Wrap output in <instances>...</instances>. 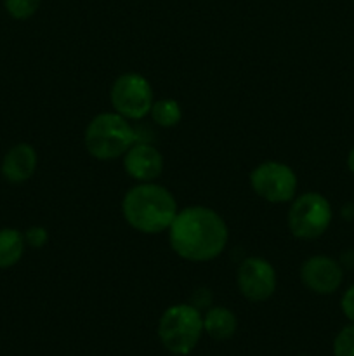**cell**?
Here are the masks:
<instances>
[{"label": "cell", "mask_w": 354, "mask_h": 356, "mask_svg": "<svg viewBox=\"0 0 354 356\" xmlns=\"http://www.w3.org/2000/svg\"><path fill=\"white\" fill-rule=\"evenodd\" d=\"M229 229L214 209L191 205L180 209L169 228V242L174 252L191 263H207L224 252Z\"/></svg>", "instance_id": "1"}, {"label": "cell", "mask_w": 354, "mask_h": 356, "mask_svg": "<svg viewBox=\"0 0 354 356\" xmlns=\"http://www.w3.org/2000/svg\"><path fill=\"white\" fill-rule=\"evenodd\" d=\"M177 212L176 197L155 181L135 184L121 200V214L127 225L144 235L169 232Z\"/></svg>", "instance_id": "2"}, {"label": "cell", "mask_w": 354, "mask_h": 356, "mask_svg": "<svg viewBox=\"0 0 354 356\" xmlns=\"http://www.w3.org/2000/svg\"><path fill=\"white\" fill-rule=\"evenodd\" d=\"M137 141L134 127L117 111L99 113L89 122L83 143L90 156L97 160H115L127 153Z\"/></svg>", "instance_id": "3"}, {"label": "cell", "mask_w": 354, "mask_h": 356, "mask_svg": "<svg viewBox=\"0 0 354 356\" xmlns=\"http://www.w3.org/2000/svg\"><path fill=\"white\" fill-rule=\"evenodd\" d=\"M203 334V315L193 305H174L163 312L158 337L172 355H189Z\"/></svg>", "instance_id": "4"}, {"label": "cell", "mask_w": 354, "mask_h": 356, "mask_svg": "<svg viewBox=\"0 0 354 356\" xmlns=\"http://www.w3.org/2000/svg\"><path fill=\"white\" fill-rule=\"evenodd\" d=\"M333 219L328 198L318 191H305L292 202L287 225L292 235L301 240H316L326 233Z\"/></svg>", "instance_id": "5"}, {"label": "cell", "mask_w": 354, "mask_h": 356, "mask_svg": "<svg viewBox=\"0 0 354 356\" xmlns=\"http://www.w3.org/2000/svg\"><path fill=\"white\" fill-rule=\"evenodd\" d=\"M113 110L127 120H141L151 111L153 87L146 76L139 73H124L113 82L110 90Z\"/></svg>", "instance_id": "6"}, {"label": "cell", "mask_w": 354, "mask_h": 356, "mask_svg": "<svg viewBox=\"0 0 354 356\" xmlns=\"http://www.w3.org/2000/svg\"><path fill=\"white\" fill-rule=\"evenodd\" d=\"M250 186L257 197L269 204H287L297 193V176L287 163L267 160L252 170Z\"/></svg>", "instance_id": "7"}, {"label": "cell", "mask_w": 354, "mask_h": 356, "mask_svg": "<svg viewBox=\"0 0 354 356\" xmlns=\"http://www.w3.org/2000/svg\"><path fill=\"white\" fill-rule=\"evenodd\" d=\"M236 284L246 301L264 302L276 291V270L264 257H246L236 271Z\"/></svg>", "instance_id": "8"}, {"label": "cell", "mask_w": 354, "mask_h": 356, "mask_svg": "<svg viewBox=\"0 0 354 356\" xmlns=\"http://www.w3.org/2000/svg\"><path fill=\"white\" fill-rule=\"evenodd\" d=\"M301 282L314 294L330 296L342 285L344 268L330 256H311L301 266Z\"/></svg>", "instance_id": "9"}, {"label": "cell", "mask_w": 354, "mask_h": 356, "mask_svg": "<svg viewBox=\"0 0 354 356\" xmlns=\"http://www.w3.org/2000/svg\"><path fill=\"white\" fill-rule=\"evenodd\" d=\"M124 167L137 183H153L163 172V155L149 143L135 141L124 155Z\"/></svg>", "instance_id": "10"}, {"label": "cell", "mask_w": 354, "mask_h": 356, "mask_svg": "<svg viewBox=\"0 0 354 356\" xmlns=\"http://www.w3.org/2000/svg\"><path fill=\"white\" fill-rule=\"evenodd\" d=\"M38 156L33 146L21 143L6 153L2 162V174L10 183H24L37 170Z\"/></svg>", "instance_id": "11"}, {"label": "cell", "mask_w": 354, "mask_h": 356, "mask_svg": "<svg viewBox=\"0 0 354 356\" xmlns=\"http://www.w3.org/2000/svg\"><path fill=\"white\" fill-rule=\"evenodd\" d=\"M238 320L235 313L222 306H214L203 316V330L215 341H228L235 336Z\"/></svg>", "instance_id": "12"}, {"label": "cell", "mask_w": 354, "mask_h": 356, "mask_svg": "<svg viewBox=\"0 0 354 356\" xmlns=\"http://www.w3.org/2000/svg\"><path fill=\"white\" fill-rule=\"evenodd\" d=\"M24 236L17 229H0V268H10L21 261L24 254Z\"/></svg>", "instance_id": "13"}, {"label": "cell", "mask_w": 354, "mask_h": 356, "mask_svg": "<svg viewBox=\"0 0 354 356\" xmlns=\"http://www.w3.org/2000/svg\"><path fill=\"white\" fill-rule=\"evenodd\" d=\"M149 115H151L153 122H155L156 125L170 129L176 127V125L179 124L180 118H183V110H180V104L177 103L176 99H169V97H167V99L155 101Z\"/></svg>", "instance_id": "14"}, {"label": "cell", "mask_w": 354, "mask_h": 356, "mask_svg": "<svg viewBox=\"0 0 354 356\" xmlns=\"http://www.w3.org/2000/svg\"><path fill=\"white\" fill-rule=\"evenodd\" d=\"M42 0H3V7H6L7 14L14 19H28L33 16L40 7Z\"/></svg>", "instance_id": "15"}, {"label": "cell", "mask_w": 354, "mask_h": 356, "mask_svg": "<svg viewBox=\"0 0 354 356\" xmlns=\"http://www.w3.org/2000/svg\"><path fill=\"white\" fill-rule=\"evenodd\" d=\"M333 356H354V323L344 327L333 341Z\"/></svg>", "instance_id": "16"}, {"label": "cell", "mask_w": 354, "mask_h": 356, "mask_svg": "<svg viewBox=\"0 0 354 356\" xmlns=\"http://www.w3.org/2000/svg\"><path fill=\"white\" fill-rule=\"evenodd\" d=\"M23 236L26 245L33 247V249H42L49 240L47 229L42 228V226H31L30 229H26V233Z\"/></svg>", "instance_id": "17"}, {"label": "cell", "mask_w": 354, "mask_h": 356, "mask_svg": "<svg viewBox=\"0 0 354 356\" xmlns=\"http://www.w3.org/2000/svg\"><path fill=\"white\" fill-rule=\"evenodd\" d=\"M340 309H342L344 316L351 323H354V284L347 287V291L344 292L342 299H340Z\"/></svg>", "instance_id": "18"}, {"label": "cell", "mask_w": 354, "mask_h": 356, "mask_svg": "<svg viewBox=\"0 0 354 356\" xmlns=\"http://www.w3.org/2000/svg\"><path fill=\"white\" fill-rule=\"evenodd\" d=\"M347 169H349L351 174L354 176V146L351 148L349 155H347Z\"/></svg>", "instance_id": "19"}]
</instances>
